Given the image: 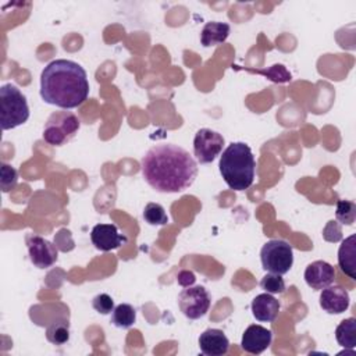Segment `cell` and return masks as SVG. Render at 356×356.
I'll return each instance as SVG.
<instances>
[{"mask_svg": "<svg viewBox=\"0 0 356 356\" xmlns=\"http://www.w3.org/2000/svg\"><path fill=\"white\" fill-rule=\"evenodd\" d=\"M18 182V171L8 164H1L0 168V186L3 192H10L17 186Z\"/></svg>", "mask_w": 356, "mask_h": 356, "instance_id": "d4e9b609", "label": "cell"}, {"mask_svg": "<svg viewBox=\"0 0 356 356\" xmlns=\"http://www.w3.org/2000/svg\"><path fill=\"white\" fill-rule=\"evenodd\" d=\"M220 174L234 191H245L254 181L256 160L245 142H232L220 156Z\"/></svg>", "mask_w": 356, "mask_h": 356, "instance_id": "3957f363", "label": "cell"}, {"mask_svg": "<svg viewBox=\"0 0 356 356\" xmlns=\"http://www.w3.org/2000/svg\"><path fill=\"white\" fill-rule=\"evenodd\" d=\"M145 181L157 192L178 193L188 189L197 175L195 159L174 143L154 145L140 160Z\"/></svg>", "mask_w": 356, "mask_h": 356, "instance_id": "6da1fadb", "label": "cell"}, {"mask_svg": "<svg viewBox=\"0 0 356 356\" xmlns=\"http://www.w3.org/2000/svg\"><path fill=\"white\" fill-rule=\"evenodd\" d=\"M79 127L81 121L74 113L67 110L54 111L44 124L43 139L49 145L63 146L75 136Z\"/></svg>", "mask_w": 356, "mask_h": 356, "instance_id": "5b68a950", "label": "cell"}, {"mask_svg": "<svg viewBox=\"0 0 356 356\" xmlns=\"http://www.w3.org/2000/svg\"><path fill=\"white\" fill-rule=\"evenodd\" d=\"M46 338L54 345H64L70 339V324L65 320L51 323L46 330Z\"/></svg>", "mask_w": 356, "mask_h": 356, "instance_id": "ffe728a7", "label": "cell"}, {"mask_svg": "<svg viewBox=\"0 0 356 356\" xmlns=\"http://www.w3.org/2000/svg\"><path fill=\"white\" fill-rule=\"evenodd\" d=\"M25 243L28 248L29 259L38 268H49L57 261L58 250L54 243L36 234H26Z\"/></svg>", "mask_w": 356, "mask_h": 356, "instance_id": "9c48e42d", "label": "cell"}, {"mask_svg": "<svg viewBox=\"0 0 356 356\" xmlns=\"http://www.w3.org/2000/svg\"><path fill=\"white\" fill-rule=\"evenodd\" d=\"M136 321V310L129 303H121L111 312L110 323L117 328H131Z\"/></svg>", "mask_w": 356, "mask_h": 356, "instance_id": "d6986e66", "label": "cell"}, {"mask_svg": "<svg viewBox=\"0 0 356 356\" xmlns=\"http://www.w3.org/2000/svg\"><path fill=\"white\" fill-rule=\"evenodd\" d=\"M252 314L256 320L263 323H271L280 313V302L271 293L257 295L250 305Z\"/></svg>", "mask_w": 356, "mask_h": 356, "instance_id": "9a60e30c", "label": "cell"}, {"mask_svg": "<svg viewBox=\"0 0 356 356\" xmlns=\"http://www.w3.org/2000/svg\"><path fill=\"white\" fill-rule=\"evenodd\" d=\"M323 236L328 242H339L342 239V231L338 221H328V224L323 229Z\"/></svg>", "mask_w": 356, "mask_h": 356, "instance_id": "4316f807", "label": "cell"}, {"mask_svg": "<svg viewBox=\"0 0 356 356\" xmlns=\"http://www.w3.org/2000/svg\"><path fill=\"white\" fill-rule=\"evenodd\" d=\"M229 32H231V28L227 22H220V21L207 22L202 29L200 43L204 47L221 44L227 40V38L229 36Z\"/></svg>", "mask_w": 356, "mask_h": 356, "instance_id": "e0dca14e", "label": "cell"}, {"mask_svg": "<svg viewBox=\"0 0 356 356\" xmlns=\"http://www.w3.org/2000/svg\"><path fill=\"white\" fill-rule=\"evenodd\" d=\"M90 241L97 250L110 252L125 245L128 238L114 224H96L90 231Z\"/></svg>", "mask_w": 356, "mask_h": 356, "instance_id": "30bf717a", "label": "cell"}, {"mask_svg": "<svg viewBox=\"0 0 356 356\" xmlns=\"http://www.w3.org/2000/svg\"><path fill=\"white\" fill-rule=\"evenodd\" d=\"M271 339L273 332L270 330L259 324H252L242 334L241 346L248 353L260 355L271 345Z\"/></svg>", "mask_w": 356, "mask_h": 356, "instance_id": "8fae6325", "label": "cell"}, {"mask_svg": "<svg viewBox=\"0 0 356 356\" xmlns=\"http://www.w3.org/2000/svg\"><path fill=\"white\" fill-rule=\"evenodd\" d=\"M199 348L206 356H222L228 352L229 341L222 330L207 328L199 337Z\"/></svg>", "mask_w": 356, "mask_h": 356, "instance_id": "5bb4252c", "label": "cell"}, {"mask_svg": "<svg viewBox=\"0 0 356 356\" xmlns=\"http://www.w3.org/2000/svg\"><path fill=\"white\" fill-rule=\"evenodd\" d=\"M211 305V296L202 285H192L184 288L178 295V307L189 320L203 317Z\"/></svg>", "mask_w": 356, "mask_h": 356, "instance_id": "52a82bcc", "label": "cell"}, {"mask_svg": "<svg viewBox=\"0 0 356 356\" xmlns=\"http://www.w3.org/2000/svg\"><path fill=\"white\" fill-rule=\"evenodd\" d=\"M335 338L341 346L353 349L356 346V318L342 320L335 328Z\"/></svg>", "mask_w": 356, "mask_h": 356, "instance_id": "ac0fdd59", "label": "cell"}, {"mask_svg": "<svg viewBox=\"0 0 356 356\" xmlns=\"http://www.w3.org/2000/svg\"><path fill=\"white\" fill-rule=\"evenodd\" d=\"M195 281H196V277H195V274H193L192 271H189V270H181V271L177 274V282H178L181 286H184V288L192 286V285L195 284Z\"/></svg>", "mask_w": 356, "mask_h": 356, "instance_id": "83f0119b", "label": "cell"}, {"mask_svg": "<svg viewBox=\"0 0 356 356\" xmlns=\"http://www.w3.org/2000/svg\"><path fill=\"white\" fill-rule=\"evenodd\" d=\"M143 220L149 225H165L168 222V216L161 204L150 202L143 209Z\"/></svg>", "mask_w": 356, "mask_h": 356, "instance_id": "44dd1931", "label": "cell"}, {"mask_svg": "<svg viewBox=\"0 0 356 356\" xmlns=\"http://www.w3.org/2000/svg\"><path fill=\"white\" fill-rule=\"evenodd\" d=\"M29 118V106L25 95L13 83L0 88V125L3 131L14 129Z\"/></svg>", "mask_w": 356, "mask_h": 356, "instance_id": "277c9868", "label": "cell"}, {"mask_svg": "<svg viewBox=\"0 0 356 356\" xmlns=\"http://www.w3.org/2000/svg\"><path fill=\"white\" fill-rule=\"evenodd\" d=\"M89 95L88 74L72 60L57 58L50 61L40 74V97L61 108L81 106Z\"/></svg>", "mask_w": 356, "mask_h": 356, "instance_id": "7a4b0ae2", "label": "cell"}, {"mask_svg": "<svg viewBox=\"0 0 356 356\" xmlns=\"http://www.w3.org/2000/svg\"><path fill=\"white\" fill-rule=\"evenodd\" d=\"M260 288L267 293H284L285 292V281L282 275L268 273L260 281Z\"/></svg>", "mask_w": 356, "mask_h": 356, "instance_id": "cb8c5ba5", "label": "cell"}, {"mask_svg": "<svg viewBox=\"0 0 356 356\" xmlns=\"http://www.w3.org/2000/svg\"><path fill=\"white\" fill-rule=\"evenodd\" d=\"M261 266L266 271L284 275L293 264L292 246L282 239H271L266 242L260 250Z\"/></svg>", "mask_w": 356, "mask_h": 356, "instance_id": "8992f818", "label": "cell"}, {"mask_svg": "<svg viewBox=\"0 0 356 356\" xmlns=\"http://www.w3.org/2000/svg\"><path fill=\"white\" fill-rule=\"evenodd\" d=\"M243 70H248L250 72H256V74H260L266 78H268L270 81L273 82H277V83H284V82H289L292 79V75L291 72L286 71V68L282 65V64H274L271 65L270 68L267 70H253V68H243Z\"/></svg>", "mask_w": 356, "mask_h": 356, "instance_id": "7402d4cb", "label": "cell"}, {"mask_svg": "<svg viewBox=\"0 0 356 356\" xmlns=\"http://www.w3.org/2000/svg\"><path fill=\"white\" fill-rule=\"evenodd\" d=\"M224 138L221 134L210 129L200 128L193 138V154L200 164H209L214 161L222 152Z\"/></svg>", "mask_w": 356, "mask_h": 356, "instance_id": "ba28073f", "label": "cell"}, {"mask_svg": "<svg viewBox=\"0 0 356 356\" xmlns=\"http://www.w3.org/2000/svg\"><path fill=\"white\" fill-rule=\"evenodd\" d=\"M335 217L341 224L345 225H352L356 220V204L350 200H343L339 199L337 202V210H335Z\"/></svg>", "mask_w": 356, "mask_h": 356, "instance_id": "603a6c76", "label": "cell"}, {"mask_svg": "<svg viewBox=\"0 0 356 356\" xmlns=\"http://www.w3.org/2000/svg\"><path fill=\"white\" fill-rule=\"evenodd\" d=\"M350 303L349 293L341 285H328L321 289L320 306L328 314H341L348 310Z\"/></svg>", "mask_w": 356, "mask_h": 356, "instance_id": "7c38bea8", "label": "cell"}, {"mask_svg": "<svg viewBox=\"0 0 356 356\" xmlns=\"http://www.w3.org/2000/svg\"><path fill=\"white\" fill-rule=\"evenodd\" d=\"M338 266L343 274L356 280V235L352 234L342 241L338 249Z\"/></svg>", "mask_w": 356, "mask_h": 356, "instance_id": "2e32d148", "label": "cell"}, {"mask_svg": "<svg viewBox=\"0 0 356 356\" xmlns=\"http://www.w3.org/2000/svg\"><path fill=\"white\" fill-rule=\"evenodd\" d=\"M334 280L335 268L324 260H316L310 263L305 270V281L312 289L321 291L323 288L331 285Z\"/></svg>", "mask_w": 356, "mask_h": 356, "instance_id": "4fadbf2b", "label": "cell"}, {"mask_svg": "<svg viewBox=\"0 0 356 356\" xmlns=\"http://www.w3.org/2000/svg\"><path fill=\"white\" fill-rule=\"evenodd\" d=\"M93 309L100 314H108L114 310V300L108 293H99L92 300Z\"/></svg>", "mask_w": 356, "mask_h": 356, "instance_id": "484cf974", "label": "cell"}]
</instances>
